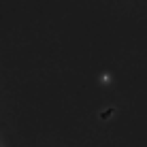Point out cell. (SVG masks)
I'll list each match as a JSON object with an SVG mask.
<instances>
[]
</instances>
